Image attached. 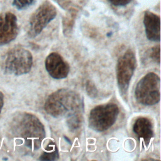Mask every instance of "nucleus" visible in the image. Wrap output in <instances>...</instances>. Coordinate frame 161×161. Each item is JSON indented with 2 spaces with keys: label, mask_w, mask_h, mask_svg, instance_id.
<instances>
[{
  "label": "nucleus",
  "mask_w": 161,
  "mask_h": 161,
  "mask_svg": "<svg viewBox=\"0 0 161 161\" xmlns=\"http://www.w3.org/2000/svg\"><path fill=\"white\" fill-rule=\"evenodd\" d=\"M48 152H43V153L40 157L39 159L40 160H55L58 158V153L56 145L53 143H50L46 149Z\"/></svg>",
  "instance_id": "12"
},
{
  "label": "nucleus",
  "mask_w": 161,
  "mask_h": 161,
  "mask_svg": "<svg viewBox=\"0 0 161 161\" xmlns=\"http://www.w3.org/2000/svg\"><path fill=\"white\" fill-rule=\"evenodd\" d=\"M45 67L48 74L55 79L67 77L70 70L68 63L56 52H52L47 57L45 60Z\"/></svg>",
  "instance_id": "9"
},
{
  "label": "nucleus",
  "mask_w": 161,
  "mask_h": 161,
  "mask_svg": "<svg viewBox=\"0 0 161 161\" xmlns=\"http://www.w3.org/2000/svg\"><path fill=\"white\" fill-rule=\"evenodd\" d=\"M56 16V8L49 1L45 0L38 7L30 18L28 36L30 38H34L38 35Z\"/></svg>",
  "instance_id": "7"
},
{
  "label": "nucleus",
  "mask_w": 161,
  "mask_h": 161,
  "mask_svg": "<svg viewBox=\"0 0 161 161\" xmlns=\"http://www.w3.org/2000/svg\"><path fill=\"white\" fill-rule=\"evenodd\" d=\"M136 67V58L132 50L128 49L121 55L116 64V79L120 92L126 96L130 80Z\"/></svg>",
  "instance_id": "6"
},
{
  "label": "nucleus",
  "mask_w": 161,
  "mask_h": 161,
  "mask_svg": "<svg viewBox=\"0 0 161 161\" xmlns=\"http://www.w3.org/2000/svg\"><path fill=\"white\" fill-rule=\"evenodd\" d=\"M118 114L119 108L114 103L98 105L89 113V126L96 131H104L114 125Z\"/></svg>",
  "instance_id": "4"
},
{
  "label": "nucleus",
  "mask_w": 161,
  "mask_h": 161,
  "mask_svg": "<svg viewBox=\"0 0 161 161\" xmlns=\"http://www.w3.org/2000/svg\"><path fill=\"white\" fill-rule=\"evenodd\" d=\"M133 130L136 136L142 140L147 145H148L153 136V125L152 121L146 117L138 118L133 125Z\"/></svg>",
  "instance_id": "11"
},
{
  "label": "nucleus",
  "mask_w": 161,
  "mask_h": 161,
  "mask_svg": "<svg viewBox=\"0 0 161 161\" xmlns=\"http://www.w3.org/2000/svg\"><path fill=\"white\" fill-rule=\"evenodd\" d=\"M109 3L114 6L123 7L128 4L131 0H108Z\"/></svg>",
  "instance_id": "16"
},
{
  "label": "nucleus",
  "mask_w": 161,
  "mask_h": 161,
  "mask_svg": "<svg viewBox=\"0 0 161 161\" xmlns=\"http://www.w3.org/2000/svg\"><path fill=\"white\" fill-rule=\"evenodd\" d=\"M11 131L15 137L23 140L25 145L32 150H38L45 137V130L40 120L34 114L18 113L11 123Z\"/></svg>",
  "instance_id": "1"
},
{
  "label": "nucleus",
  "mask_w": 161,
  "mask_h": 161,
  "mask_svg": "<svg viewBox=\"0 0 161 161\" xmlns=\"http://www.w3.org/2000/svg\"><path fill=\"white\" fill-rule=\"evenodd\" d=\"M32 64L31 53L21 47H14L7 52L4 67L6 72L9 74L21 75L28 73Z\"/></svg>",
  "instance_id": "5"
},
{
  "label": "nucleus",
  "mask_w": 161,
  "mask_h": 161,
  "mask_svg": "<svg viewBox=\"0 0 161 161\" xmlns=\"http://www.w3.org/2000/svg\"><path fill=\"white\" fill-rule=\"evenodd\" d=\"M143 25L147 38L152 42H160V16L150 11H145L143 14Z\"/></svg>",
  "instance_id": "10"
},
{
  "label": "nucleus",
  "mask_w": 161,
  "mask_h": 161,
  "mask_svg": "<svg viewBox=\"0 0 161 161\" xmlns=\"http://www.w3.org/2000/svg\"><path fill=\"white\" fill-rule=\"evenodd\" d=\"M35 0H13L12 4L18 10L26 9L31 6Z\"/></svg>",
  "instance_id": "14"
},
{
  "label": "nucleus",
  "mask_w": 161,
  "mask_h": 161,
  "mask_svg": "<svg viewBox=\"0 0 161 161\" xmlns=\"http://www.w3.org/2000/svg\"><path fill=\"white\" fill-rule=\"evenodd\" d=\"M146 56L152 61L160 64V45L155 46L146 52Z\"/></svg>",
  "instance_id": "13"
},
{
  "label": "nucleus",
  "mask_w": 161,
  "mask_h": 161,
  "mask_svg": "<svg viewBox=\"0 0 161 161\" xmlns=\"http://www.w3.org/2000/svg\"><path fill=\"white\" fill-rule=\"evenodd\" d=\"M18 33L17 18L11 12L0 14V45L13 41Z\"/></svg>",
  "instance_id": "8"
},
{
  "label": "nucleus",
  "mask_w": 161,
  "mask_h": 161,
  "mask_svg": "<svg viewBox=\"0 0 161 161\" xmlns=\"http://www.w3.org/2000/svg\"><path fill=\"white\" fill-rule=\"evenodd\" d=\"M86 90L88 96L92 98L95 97L97 94V90L95 84L90 80H87L86 82Z\"/></svg>",
  "instance_id": "15"
},
{
  "label": "nucleus",
  "mask_w": 161,
  "mask_h": 161,
  "mask_svg": "<svg viewBox=\"0 0 161 161\" xmlns=\"http://www.w3.org/2000/svg\"><path fill=\"white\" fill-rule=\"evenodd\" d=\"M3 104H4V94L2 92L0 91V113L3 107Z\"/></svg>",
  "instance_id": "17"
},
{
  "label": "nucleus",
  "mask_w": 161,
  "mask_h": 161,
  "mask_svg": "<svg viewBox=\"0 0 161 161\" xmlns=\"http://www.w3.org/2000/svg\"><path fill=\"white\" fill-rule=\"evenodd\" d=\"M83 99L73 90L62 88L55 91L47 98L44 109L47 114L54 117H66L82 114Z\"/></svg>",
  "instance_id": "2"
},
{
  "label": "nucleus",
  "mask_w": 161,
  "mask_h": 161,
  "mask_svg": "<svg viewBox=\"0 0 161 161\" xmlns=\"http://www.w3.org/2000/svg\"><path fill=\"white\" fill-rule=\"evenodd\" d=\"M135 97L138 103L144 106L158 103L160 98L159 76L154 72H149L144 75L136 86Z\"/></svg>",
  "instance_id": "3"
}]
</instances>
